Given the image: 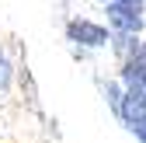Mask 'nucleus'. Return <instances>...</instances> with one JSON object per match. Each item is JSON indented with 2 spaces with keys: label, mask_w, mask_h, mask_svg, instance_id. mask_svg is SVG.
I'll return each instance as SVG.
<instances>
[{
  "label": "nucleus",
  "mask_w": 146,
  "mask_h": 143,
  "mask_svg": "<svg viewBox=\"0 0 146 143\" xmlns=\"http://www.w3.org/2000/svg\"><path fill=\"white\" fill-rule=\"evenodd\" d=\"M108 17L122 28V31H139L143 28V14H139V4H118L111 0V7H108Z\"/></svg>",
  "instance_id": "obj_1"
},
{
  "label": "nucleus",
  "mask_w": 146,
  "mask_h": 143,
  "mask_svg": "<svg viewBox=\"0 0 146 143\" xmlns=\"http://www.w3.org/2000/svg\"><path fill=\"white\" fill-rule=\"evenodd\" d=\"M66 31H70L73 42H84V45H104L108 42V31L101 25H90V21H73Z\"/></svg>",
  "instance_id": "obj_2"
},
{
  "label": "nucleus",
  "mask_w": 146,
  "mask_h": 143,
  "mask_svg": "<svg viewBox=\"0 0 146 143\" xmlns=\"http://www.w3.org/2000/svg\"><path fill=\"white\" fill-rule=\"evenodd\" d=\"M122 112L129 115L132 122L136 119H146V84H129V94H125Z\"/></svg>",
  "instance_id": "obj_3"
},
{
  "label": "nucleus",
  "mask_w": 146,
  "mask_h": 143,
  "mask_svg": "<svg viewBox=\"0 0 146 143\" xmlns=\"http://www.w3.org/2000/svg\"><path fill=\"white\" fill-rule=\"evenodd\" d=\"M125 80L129 84H146V45H136V56L125 66Z\"/></svg>",
  "instance_id": "obj_4"
},
{
  "label": "nucleus",
  "mask_w": 146,
  "mask_h": 143,
  "mask_svg": "<svg viewBox=\"0 0 146 143\" xmlns=\"http://www.w3.org/2000/svg\"><path fill=\"white\" fill-rule=\"evenodd\" d=\"M132 129H136V133H139V140L146 143V119H136V122H132Z\"/></svg>",
  "instance_id": "obj_5"
},
{
  "label": "nucleus",
  "mask_w": 146,
  "mask_h": 143,
  "mask_svg": "<svg viewBox=\"0 0 146 143\" xmlns=\"http://www.w3.org/2000/svg\"><path fill=\"white\" fill-rule=\"evenodd\" d=\"M118 4H139V0H118Z\"/></svg>",
  "instance_id": "obj_6"
}]
</instances>
